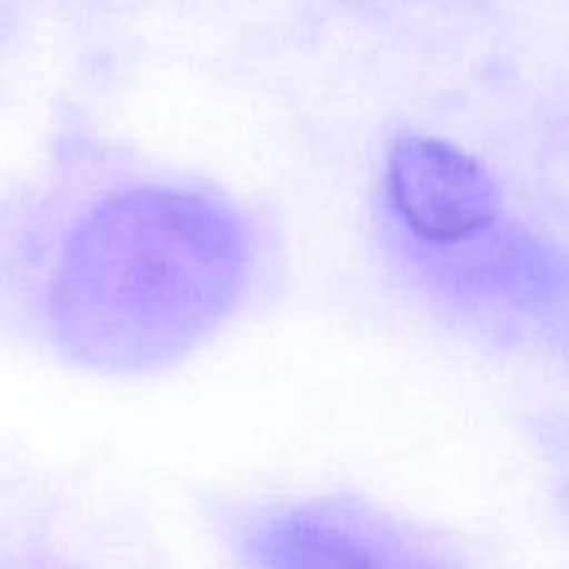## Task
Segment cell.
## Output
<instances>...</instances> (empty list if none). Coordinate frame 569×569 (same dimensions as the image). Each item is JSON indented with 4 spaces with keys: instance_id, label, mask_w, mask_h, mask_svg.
<instances>
[{
    "instance_id": "obj_1",
    "label": "cell",
    "mask_w": 569,
    "mask_h": 569,
    "mask_svg": "<svg viewBox=\"0 0 569 569\" xmlns=\"http://www.w3.org/2000/svg\"><path fill=\"white\" fill-rule=\"evenodd\" d=\"M248 244L217 200L133 189L89 211L50 283L59 345L98 370H148L192 348L242 289Z\"/></svg>"
},
{
    "instance_id": "obj_2",
    "label": "cell",
    "mask_w": 569,
    "mask_h": 569,
    "mask_svg": "<svg viewBox=\"0 0 569 569\" xmlns=\"http://www.w3.org/2000/svg\"><path fill=\"white\" fill-rule=\"evenodd\" d=\"M387 189L406 231L439 248L483 237L500 217L492 176L472 156L439 139H400L389 153Z\"/></svg>"
},
{
    "instance_id": "obj_3",
    "label": "cell",
    "mask_w": 569,
    "mask_h": 569,
    "mask_svg": "<svg viewBox=\"0 0 569 569\" xmlns=\"http://www.w3.org/2000/svg\"><path fill=\"white\" fill-rule=\"evenodd\" d=\"M256 569H428L398 537L345 509H298L256 531Z\"/></svg>"
}]
</instances>
